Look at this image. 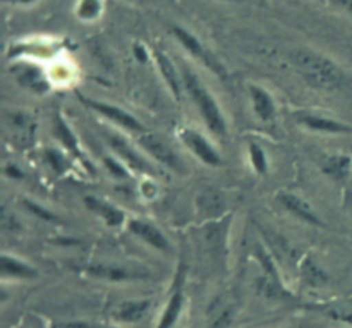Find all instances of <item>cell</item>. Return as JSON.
<instances>
[{"mask_svg": "<svg viewBox=\"0 0 352 328\" xmlns=\"http://www.w3.org/2000/svg\"><path fill=\"white\" fill-rule=\"evenodd\" d=\"M289 57H291L294 67L313 86L323 89H336L342 85L344 74L339 65L320 52L298 48V50H292Z\"/></svg>", "mask_w": 352, "mask_h": 328, "instance_id": "cell-1", "label": "cell"}, {"mask_svg": "<svg viewBox=\"0 0 352 328\" xmlns=\"http://www.w3.org/2000/svg\"><path fill=\"white\" fill-rule=\"evenodd\" d=\"M181 72L182 83H184L186 89H188V93L191 95V98L195 100L196 107H198L199 113H201V117L205 119L206 126H208L215 134L223 136V134L227 133V124L226 119H223V113L222 110H220V107L217 105V102L213 100V96L210 95L208 89L201 85L198 76H196L188 65H182Z\"/></svg>", "mask_w": 352, "mask_h": 328, "instance_id": "cell-2", "label": "cell"}, {"mask_svg": "<svg viewBox=\"0 0 352 328\" xmlns=\"http://www.w3.org/2000/svg\"><path fill=\"white\" fill-rule=\"evenodd\" d=\"M172 33L175 34V38L181 41L182 47H184L186 50L192 55V57H196L199 62H201V64H205L206 67L213 72V74L220 76V78H226L227 71H226V67L222 65V62H220L219 58L212 54V52L206 50V48L199 43V40L195 36V34H191L189 31H186L184 28H179V26L172 28Z\"/></svg>", "mask_w": 352, "mask_h": 328, "instance_id": "cell-3", "label": "cell"}, {"mask_svg": "<svg viewBox=\"0 0 352 328\" xmlns=\"http://www.w3.org/2000/svg\"><path fill=\"white\" fill-rule=\"evenodd\" d=\"M179 134H181L182 143H184L186 146L203 162V164L212 165V167H219V165L222 164V160H220V157L217 155V151L213 150L212 144H210L201 134L196 133V131L192 129H181Z\"/></svg>", "mask_w": 352, "mask_h": 328, "instance_id": "cell-4", "label": "cell"}, {"mask_svg": "<svg viewBox=\"0 0 352 328\" xmlns=\"http://www.w3.org/2000/svg\"><path fill=\"white\" fill-rule=\"evenodd\" d=\"M81 102L86 103L88 107H91L93 110H96L98 113H102L103 117L110 119L112 122L126 127V129L143 131V126L140 124V120H138L136 117L131 116V113H127L126 110L119 109V107L109 105V103H103V102H95V100H88V98H81Z\"/></svg>", "mask_w": 352, "mask_h": 328, "instance_id": "cell-5", "label": "cell"}, {"mask_svg": "<svg viewBox=\"0 0 352 328\" xmlns=\"http://www.w3.org/2000/svg\"><path fill=\"white\" fill-rule=\"evenodd\" d=\"M141 146H143L144 150H148V153L153 155L160 164L167 165V167L174 168V171H182L181 158L170 150L168 144H165L164 141L158 140L153 134H144V136L141 138Z\"/></svg>", "mask_w": 352, "mask_h": 328, "instance_id": "cell-6", "label": "cell"}, {"mask_svg": "<svg viewBox=\"0 0 352 328\" xmlns=\"http://www.w3.org/2000/svg\"><path fill=\"white\" fill-rule=\"evenodd\" d=\"M278 201L284 205L285 210H289L292 215L298 217L302 222H308L311 223V226H323L320 217L313 212L311 206H309L305 199L299 198V196L292 195V193H280V195H278Z\"/></svg>", "mask_w": 352, "mask_h": 328, "instance_id": "cell-7", "label": "cell"}, {"mask_svg": "<svg viewBox=\"0 0 352 328\" xmlns=\"http://www.w3.org/2000/svg\"><path fill=\"white\" fill-rule=\"evenodd\" d=\"M127 227H129V230L134 234V236L141 237V239H143L146 244H150L151 248H157V250L160 251L168 250V241L165 239L164 234H162L157 227L151 226V223L133 219L129 220Z\"/></svg>", "mask_w": 352, "mask_h": 328, "instance_id": "cell-8", "label": "cell"}, {"mask_svg": "<svg viewBox=\"0 0 352 328\" xmlns=\"http://www.w3.org/2000/svg\"><path fill=\"white\" fill-rule=\"evenodd\" d=\"M155 58H157V64L160 67L162 76H164L165 83L170 88L172 95H174L175 100L182 98V78L179 76L177 67L174 65V62L168 58V55H165L164 52L155 50Z\"/></svg>", "mask_w": 352, "mask_h": 328, "instance_id": "cell-9", "label": "cell"}, {"mask_svg": "<svg viewBox=\"0 0 352 328\" xmlns=\"http://www.w3.org/2000/svg\"><path fill=\"white\" fill-rule=\"evenodd\" d=\"M151 308V303L148 299L140 301H124L113 309V318L120 323H134L140 322Z\"/></svg>", "mask_w": 352, "mask_h": 328, "instance_id": "cell-10", "label": "cell"}, {"mask_svg": "<svg viewBox=\"0 0 352 328\" xmlns=\"http://www.w3.org/2000/svg\"><path fill=\"white\" fill-rule=\"evenodd\" d=\"M299 122L302 126L309 127L313 131H318V133H329V134H349L352 133V127L347 126V124L339 122V120L327 119V117L322 116H305L299 117Z\"/></svg>", "mask_w": 352, "mask_h": 328, "instance_id": "cell-11", "label": "cell"}, {"mask_svg": "<svg viewBox=\"0 0 352 328\" xmlns=\"http://www.w3.org/2000/svg\"><path fill=\"white\" fill-rule=\"evenodd\" d=\"M85 203L93 213H96L100 219H103V222L107 226H120L124 222V219H126V215L119 208H116L110 203L103 201V199L95 198V196H86Z\"/></svg>", "mask_w": 352, "mask_h": 328, "instance_id": "cell-12", "label": "cell"}, {"mask_svg": "<svg viewBox=\"0 0 352 328\" xmlns=\"http://www.w3.org/2000/svg\"><path fill=\"white\" fill-rule=\"evenodd\" d=\"M182 309H184V292H182L181 289H177V291L170 296L167 306H165V309L162 311L160 318H158L157 328L174 327L175 323L179 322V318H181Z\"/></svg>", "mask_w": 352, "mask_h": 328, "instance_id": "cell-13", "label": "cell"}, {"mask_svg": "<svg viewBox=\"0 0 352 328\" xmlns=\"http://www.w3.org/2000/svg\"><path fill=\"white\" fill-rule=\"evenodd\" d=\"M351 167H352V158L349 155H344V153L330 155V157H327L322 164L323 172H325L329 177L336 179V181H344V179L349 177Z\"/></svg>", "mask_w": 352, "mask_h": 328, "instance_id": "cell-14", "label": "cell"}, {"mask_svg": "<svg viewBox=\"0 0 352 328\" xmlns=\"http://www.w3.org/2000/svg\"><path fill=\"white\" fill-rule=\"evenodd\" d=\"M2 265H0V272H2V278H36L38 272L30 265L23 263L21 260L12 256L2 254Z\"/></svg>", "mask_w": 352, "mask_h": 328, "instance_id": "cell-15", "label": "cell"}, {"mask_svg": "<svg viewBox=\"0 0 352 328\" xmlns=\"http://www.w3.org/2000/svg\"><path fill=\"white\" fill-rule=\"evenodd\" d=\"M109 141H110V144H112L113 150H116V153L119 155V157L122 158L126 164H129L131 167L136 168V171L150 172V167H148L146 162H144L143 158L138 155V151L134 150V148L131 146L127 141H124L122 138H117V136H112Z\"/></svg>", "mask_w": 352, "mask_h": 328, "instance_id": "cell-16", "label": "cell"}, {"mask_svg": "<svg viewBox=\"0 0 352 328\" xmlns=\"http://www.w3.org/2000/svg\"><path fill=\"white\" fill-rule=\"evenodd\" d=\"M251 102H253V109L256 116L261 120H272L275 116V103L272 100L270 93L267 89L260 88V86H250Z\"/></svg>", "mask_w": 352, "mask_h": 328, "instance_id": "cell-17", "label": "cell"}, {"mask_svg": "<svg viewBox=\"0 0 352 328\" xmlns=\"http://www.w3.org/2000/svg\"><path fill=\"white\" fill-rule=\"evenodd\" d=\"M17 79L24 88H28L33 93H45L48 89V83L45 76L33 65H28L23 71L17 72Z\"/></svg>", "mask_w": 352, "mask_h": 328, "instance_id": "cell-18", "label": "cell"}, {"mask_svg": "<svg viewBox=\"0 0 352 328\" xmlns=\"http://www.w3.org/2000/svg\"><path fill=\"white\" fill-rule=\"evenodd\" d=\"M88 274L93 275V277L107 278V281H131V278H138L140 275L131 274V272L124 270V268L119 267H107V265H96V267H89Z\"/></svg>", "mask_w": 352, "mask_h": 328, "instance_id": "cell-19", "label": "cell"}, {"mask_svg": "<svg viewBox=\"0 0 352 328\" xmlns=\"http://www.w3.org/2000/svg\"><path fill=\"white\" fill-rule=\"evenodd\" d=\"M55 134H57L58 140L64 143V146H67L69 150H71L72 153L76 155V157L81 158V160L85 162V157H82V153L79 151V148H78V141H76V136L72 134V131L69 129L67 126H65V122L60 119V117H57V120H55Z\"/></svg>", "mask_w": 352, "mask_h": 328, "instance_id": "cell-20", "label": "cell"}, {"mask_svg": "<svg viewBox=\"0 0 352 328\" xmlns=\"http://www.w3.org/2000/svg\"><path fill=\"white\" fill-rule=\"evenodd\" d=\"M250 155H251V164L254 165V168H256L258 172H261V174H263V172L267 171V158H265L263 150H261L258 144L251 143L250 144Z\"/></svg>", "mask_w": 352, "mask_h": 328, "instance_id": "cell-21", "label": "cell"}, {"mask_svg": "<svg viewBox=\"0 0 352 328\" xmlns=\"http://www.w3.org/2000/svg\"><path fill=\"white\" fill-rule=\"evenodd\" d=\"M98 14V0H82L81 9H79V16L91 19Z\"/></svg>", "mask_w": 352, "mask_h": 328, "instance_id": "cell-22", "label": "cell"}, {"mask_svg": "<svg viewBox=\"0 0 352 328\" xmlns=\"http://www.w3.org/2000/svg\"><path fill=\"white\" fill-rule=\"evenodd\" d=\"M232 323H234V311L232 309H227V311H223L222 315H220L208 328H230L232 327Z\"/></svg>", "mask_w": 352, "mask_h": 328, "instance_id": "cell-23", "label": "cell"}, {"mask_svg": "<svg viewBox=\"0 0 352 328\" xmlns=\"http://www.w3.org/2000/svg\"><path fill=\"white\" fill-rule=\"evenodd\" d=\"M24 205H26V208H28V210H31V212H33V213H36L38 217H43V219H47V220H54V219H55V217L52 215V213H48L47 210L40 208V206L34 205V203L26 201V203H24Z\"/></svg>", "mask_w": 352, "mask_h": 328, "instance_id": "cell-24", "label": "cell"}, {"mask_svg": "<svg viewBox=\"0 0 352 328\" xmlns=\"http://www.w3.org/2000/svg\"><path fill=\"white\" fill-rule=\"evenodd\" d=\"M105 165L109 167V171H112L113 174L117 175V177L120 179L126 177V171H124V167H120L116 160H112V158H105Z\"/></svg>", "mask_w": 352, "mask_h": 328, "instance_id": "cell-25", "label": "cell"}, {"mask_svg": "<svg viewBox=\"0 0 352 328\" xmlns=\"http://www.w3.org/2000/svg\"><path fill=\"white\" fill-rule=\"evenodd\" d=\"M329 2L333 3L336 7H339V9H344L352 14V0H329Z\"/></svg>", "mask_w": 352, "mask_h": 328, "instance_id": "cell-26", "label": "cell"}, {"mask_svg": "<svg viewBox=\"0 0 352 328\" xmlns=\"http://www.w3.org/2000/svg\"><path fill=\"white\" fill-rule=\"evenodd\" d=\"M57 328H91V327L86 325V323H65V325H60Z\"/></svg>", "mask_w": 352, "mask_h": 328, "instance_id": "cell-27", "label": "cell"}, {"mask_svg": "<svg viewBox=\"0 0 352 328\" xmlns=\"http://www.w3.org/2000/svg\"><path fill=\"white\" fill-rule=\"evenodd\" d=\"M3 2H7V3H31V2H34V0H3Z\"/></svg>", "mask_w": 352, "mask_h": 328, "instance_id": "cell-28", "label": "cell"}, {"mask_svg": "<svg viewBox=\"0 0 352 328\" xmlns=\"http://www.w3.org/2000/svg\"><path fill=\"white\" fill-rule=\"evenodd\" d=\"M227 2H234V0H227Z\"/></svg>", "mask_w": 352, "mask_h": 328, "instance_id": "cell-29", "label": "cell"}, {"mask_svg": "<svg viewBox=\"0 0 352 328\" xmlns=\"http://www.w3.org/2000/svg\"><path fill=\"white\" fill-rule=\"evenodd\" d=\"M138 2H141V0H138Z\"/></svg>", "mask_w": 352, "mask_h": 328, "instance_id": "cell-30", "label": "cell"}]
</instances>
